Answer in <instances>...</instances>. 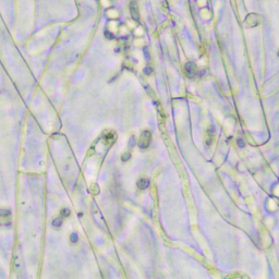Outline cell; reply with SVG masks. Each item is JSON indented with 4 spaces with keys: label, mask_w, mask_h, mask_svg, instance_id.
<instances>
[{
    "label": "cell",
    "mask_w": 279,
    "mask_h": 279,
    "mask_svg": "<svg viewBox=\"0 0 279 279\" xmlns=\"http://www.w3.org/2000/svg\"><path fill=\"white\" fill-rule=\"evenodd\" d=\"M150 141H152V134H150V131H143L141 134V138H140V147L142 150H145L147 147L150 146Z\"/></svg>",
    "instance_id": "obj_1"
},
{
    "label": "cell",
    "mask_w": 279,
    "mask_h": 279,
    "mask_svg": "<svg viewBox=\"0 0 279 279\" xmlns=\"http://www.w3.org/2000/svg\"><path fill=\"white\" fill-rule=\"evenodd\" d=\"M261 22H262L261 15H258L257 13H250L246 16V24L249 25L250 27L257 26V25L261 24Z\"/></svg>",
    "instance_id": "obj_2"
},
{
    "label": "cell",
    "mask_w": 279,
    "mask_h": 279,
    "mask_svg": "<svg viewBox=\"0 0 279 279\" xmlns=\"http://www.w3.org/2000/svg\"><path fill=\"white\" fill-rule=\"evenodd\" d=\"M186 73L188 75V78L192 79L194 78L196 73H197V67L194 62H188L186 64Z\"/></svg>",
    "instance_id": "obj_3"
},
{
    "label": "cell",
    "mask_w": 279,
    "mask_h": 279,
    "mask_svg": "<svg viewBox=\"0 0 279 279\" xmlns=\"http://www.w3.org/2000/svg\"><path fill=\"white\" fill-rule=\"evenodd\" d=\"M136 186H138V188L140 190H145L148 188V186H150V180L146 179V178H141V179L138 181Z\"/></svg>",
    "instance_id": "obj_4"
},
{
    "label": "cell",
    "mask_w": 279,
    "mask_h": 279,
    "mask_svg": "<svg viewBox=\"0 0 279 279\" xmlns=\"http://www.w3.org/2000/svg\"><path fill=\"white\" fill-rule=\"evenodd\" d=\"M130 9H131V13H132V16L134 19L138 20V6L135 2H131V6H130Z\"/></svg>",
    "instance_id": "obj_5"
},
{
    "label": "cell",
    "mask_w": 279,
    "mask_h": 279,
    "mask_svg": "<svg viewBox=\"0 0 279 279\" xmlns=\"http://www.w3.org/2000/svg\"><path fill=\"white\" fill-rule=\"evenodd\" d=\"M10 216H11V212H10V209L0 208V218H9Z\"/></svg>",
    "instance_id": "obj_6"
},
{
    "label": "cell",
    "mask_w": 279,
    "mask_h": 279,
    "mask_svg": "<svg viewBox=\"0 0 279 279\" xmlns=\"http://www.w3.org/2000/svg\"><path fill=\"white\" fill-rule=\"evenodd\" d=\"M61 225H62V219H61V217L55 218L54 220H52V226H54L55 228H60Z\"/></svg>",
    "instance_id": "obj_7"
},
{
    "label": "cell",
    "mask_w": 279,
    "mask_h": 279,
    "mask_svg": "<svg viewBox=\"0 0 279 279\" xmlns=\"http://www.w3.org/2000/svg\"><path fill=\"white\" fill-rule=\"evenodd\" d=\"M70 216V210L68 208H62L61 209V217H69Z\"/></svg>",
    "instance_id": "obj_8"
},
{
    "label": "cell",
    "mask_w": 279,
    "mask_h": 279,
    "mask_svg": "<svg viewBox=\"0 0 279 279\" xmlns=\"http://www.w3.org/2000/svg\"><path fill=\"white\" fill-rule=\"evenodd\" d=\"M78 241H79L78 233H72V234H71V242H72V243H76Z\"/></svg>",
    "instance_id": "obj_9"
},
{
    "label": "cell",
    "mask_w": 279,
    "mask_h": 279,
    "mask_svg": "<svg viewBox=\"0 0 279 279\" xmlns=\"http://www.w3.org/2000/svg\"><path fill=\"white\" fill-rule=\"evenodd\" d=\"M130 157H131V154L130 153H126L122 155V162H126V160H129Z\"/></svg>",
    "instance_id": "obj_10"
},
{
    "label": "cell",
    "mask_w": 279,
    "mask_h": 279,
    "mask_svg": "<svg viewBox=\"0 0 279 279\" xmlns=\"http://www.w3.org/2000/svg\"><path fill=\"white\" fill-rule=\"evenodd\" d=\"M238 144L240 145L241 147H243V146H244V143H243V141H242V140H241V138H239V140H238Z\"/></svg>",
    "instance_id": "obj_11"
},
{
    "label": "cell",
    "mask_w": 279,
    "mask_h": 279,
    "mask_svg": "<svg viewBox=\"0 0 279 279\" xmlns=\"http://www.w3.org/2000/svg\"><path fill=\"white\" fill-rule=\"evenodd\" d=\"M278 56H279V51H278Z\"/></svg>",
    "instance_id": "obj_12"
}]
</instances>
